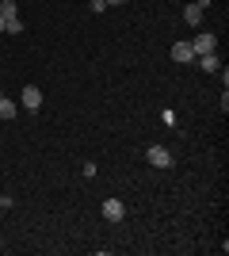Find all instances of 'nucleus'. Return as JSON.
Masks as SVG:
<instances>
[{
    "label": "nucleus",
    "instance_id": "f257e3e1",
    "mask_svg": "<svg viewBox=\"0 0 229 256\" xmlns=\"http://www.w3.org/2000/svg\"><path fill=\"white\" fill-rule=\"evenodd\" d=\"M191 50H195V58H199V54H214V50H218V34H214V31L195 34V38H191Z\"/></svg>",
    "mask_w": 229,
    "mask_h": 256
},
{
    "label": "nucleus",
    "instance_id": "f03ea898",
    "mask_svg": "<svg viewBox=\"0 0 229 256\" xmlns=\"http://www.w3.org/2000/svg\"><path fill=\"white\" fill-rule=\"evenodd\" d=\"M145 157H149L153 168H172V153L164 150V146H149V150H145Z\"/></svg>",
    "mask_w": 229,
    "mask_h": 256
},
{
    "label": "nucleus",
    "instance_id": "7ed1b4c3",
    "mask_svg": "<svg viewBox=\"0 0 229 256\" xmlns=\"http://www.w3.org/2000/svg\"><path fill=\"white\" fill-rule=\"evenodd\" d=\"M19 107H27V111H38V107H42V92H38V84H27L19 92Z\"/></svg>",
    "mask_w": 229,
    "mask_h": 256
},
{
    "label": "nucleus",
    "instance_id": "20e7f679",
    "mask_svg": "<svg viewBox=\"0 0 229 256\" xmlns=\"http://www.w3.org/2000/svg\"><path fill=\"white\" fill-rule=\"evenodd\" d=\"M103 218H107V222H122V218H126L122 199H107V203H103Z\"/></svg>",
    "mask_w": 229,
    "mask_h": 256
},
{
    "label": "nucleus",
    "instance_id": "39448f33",
    "mask_svg": "<svg viewBox=\"0 0 229 256\" xmlns=\"http://www.w3.org/2000/svg\"><path fill=\"white\" fill-rule=\"evenodd\" d=\"M172 62H180V65H191V62H195L191 42H176V46H172Z\"/></svg>",
    "mask_w": 229,
    "mask_h": 256
},
{
    "label": "nucleus",
    "instance_id": "423d86ee",
    "mask_svg": "<svg viewBox=\"0 0 229 256\" xmlns=\"http://www.w3.org/2000/svg\"><path fill=\"white\" fill-rule=\"evenodd\" d=\"M195 65L203 69V73H218V69H222V58H218V54H199Z\"/></svg>",
    "mask_w": 229,
    "mask_h": 256
},
{
    "label": "nucleus",
    "instance_id": "0eeeda50",
    "mask_svg": "<svg viewBox=\"0 0 229 256\" xmlns=\"http://www.w3.org/2000/svg\"><path fill=\"white\" fill-rule=\"evenodd\" d=\"M184 23H187V27H199V23H203V8H199L195 0L184 8Z\"/></svg>",
    "mask_w": 229,
    "mask_h": 256
},
{
    "label": "nucleus",
    "instance_id": "6e6552de",
    "mask_svg": "<svg viewBox=\"0 0 229 256\" xmlns=\"http://www.w3.org/2000/svg\"><path fill=\"white\" fill-rule=\"evenodd\" d=\"M15 111H19V104H11L8 96H0V118H8V122H11V118H15Z\"/></svg>",
    "mask_w": 229,
    "mask_h": 256
},
{
    "label": "nucleus",
    "instance_id": "1a4fd4ad",
    "mask_svg": "<svg viewBox=\"0 0 229 256\" xmlns=\"http://www.w3.org/2000/svg\"><path fill=\"white\" fill-rule=\"evenodd\" d=\"M4 31H8V34H23V20H19V16L4 20Z\"/></svg>",
    "mask_w": 229,
    "mask_h": 256
},
{
    "label": "nucleus",
    "instance_id": "9d476101",
    "mask_svg": "<svg viewBox=\"0 0 229 256\" xmlns=\"http://www.w3.org/2000/svg\"><path fill=\"white\" fill-rule=\"evenodd\" d=\"M0 16H4V20H11V16H19V8H15V0H0Z\"/></svg>",
    "mask_w": 229,
    "mask_h": 256
},
{
    "label": "nucleus",
    "instance_id": "9b49d317",
    "mask_svg": "<svg viewBox=\"0 0 229 256\" xmlns=\"http://www.w3.org/2000/svg\"><path fill=\"white\" fill-rule=\"evenodd\" d=\"M88 8L96 12V16H103V12H107V0H92V4H88Z\"/></svg>",
    "mask_w": 229,
    "mask_h": 256
},
{
    "label": "nucleus",
    "instance_id": "f8f14e48",
    "mask_svg": "<svg viewBox=\"0 0 229 256\" xmlns=\"http://www.w3.org/2000/svg\"><path fill=\"white\" fill-rule=\"evenodd\" d=\"M4 206H11V195H4V192H0V210H4Z\"/></svg>",
    "mask_w": 229,
    "mask_h": 256
},
{
    "label": "nucleus",
    "instance_id": "ddd939ff",
    "mask_svg": "<svg viewBox=\"0 0 229 256\" xmlns=\"http://www.w3.org/2000/svg\"><path fill=\"white\" fill-rule=\"evenodd\" d=\"M195 4H199V8H203V12H207V8H210V4H214V0H195Z\"/></svg>",
    "mask_w": 229,
    "mask_h": 256
},
{
    "label": "nucleus",
    "instance_id": "4468645a",
    "mask_svg": "<svg viewBox=\"0 0 229 256\" xmlns=\"http://www.w3.org/2000/svg\"><path fill=\"white\" fill-rule=\"evenodd\" d=\"M119 4H126V0H107V8H119Z\"/></svg>",
    "mask_w": 229,
    "mask_h": 256
},
{
    "label": "nucleus",
    "instance_id": "2eb2a0df",
    "mask_svg": "<svg viewBox=\"0 0 229 256\" xmlns=\"http://www.w3.org/2000/svg\"><path fill=\"white\" fill-rule=\"evenodd\" d=\"M0 34H4V16H0Z\"/></svg>",
    "mask_w": 229,
    "mask_h": 256
},
{
    "label": "nucleus",
    "instance_id": "dca6fc26",
    "mask_svg": "<svg viewBox=\"0 0 229 256\" xmlns=\"http://www.w3.org/2000/svg\"><path fill=\"white\" fill-rule=\"evenodd\" d=\"M0 96H4V88H0Z\"/></svg>",
    "mask_w": 229,
    "mask_h": 256
}]
</instances>
